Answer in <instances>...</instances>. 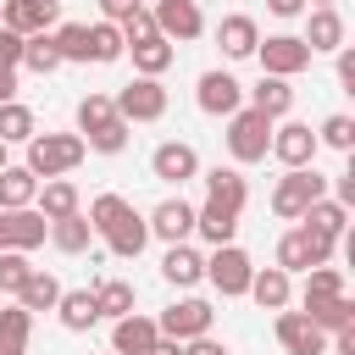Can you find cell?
<instances>
[{"label":"cell","instance_id":"6da1fadb","mask_svg":"<svg viewBox=\"0 0 355 355\" xmlns=\"http://www.w3.org/2000/svg\"><path fill=\"white\" fill-rule=\"evenodd\" d=\"M83 216H89L94 239H105L111 255H122V261H139V255H144V244H150V222H144L122 194H94Z\"/></svg>","mask_w":355,"mask_h":355},{"label":"cell","instance_id":"7a4b0ae2","mask_svg":"<svg viewBox=\"0 0 355 355\" xmlns=\"http://www.w3.org/2000/svg\"><path fill=\"white\" fill-rule=\"evenodd\" d=\"M83 155H89V150H83V139H78V133H33V139H28V161H22V166H28L39 183H50V178L78 172V166H83Z\"/></svg>","mask_w":355,"mask_h":355},{"label":"cell","instance_id":"3957f363","mask_svg":"<svg viewBox=\"0 0 355 355\" xmlns=\"http://www.w3.org/2000/svg\"><path fill=\"white\" fill-rule=\"evenodd\" d=\"M227 155H233V166L244 172V166H255V161H266V144H272V122L255 111V105H239L233 116H227Z\"/></svg>","mask_w":355,"mask_h":355},{"label":"cell","instance_id":"277c9868","mask_svg":"<svg viewBox=\"0 0 355 355\" xmlns=\"http://www.w3.org/2000/svg\"><path fill=\"white\" fill-rule=\"evenodd\" d=\"M322 194H327V178H322L316 166H294V172H283V178L272 183V216L300 222Z\"/></svg>","mask_w":355,"mask_h":355},{"label":"cell","instance_id":"5b68a950","mask_svg":"<svg viewBox=\"0 0 355 355\" xmlns=\"http://www.w3.org/2000/svg\"><path fill=\"white\" fill-rule=\"evenodd\" d=\"M333 244L338 239H327V233H316V227H288L283 239H277V272H311V266H333Z\"/></svg>","mask_w":355,"mask_h":355},{"label":"cell","instance_id":"8992f818","mask_svg":"<svg viewBox=\"0 0 355 355\" xmlns=\"http://www.w3.org/2000/svg\"><path fill=\"white\" fill-rule=\"evenodd\" d=\"M250 277H255V261L239 250V244H216L205 255V283L222 294V300H244L250 294Z\"/></svg>","mask_w":355,"mask_h":355},{"label":"cell","instance_id":"52a82bcc","mask_svg":"<svg viewBox=\"0 0 355 355\" xmlns=\"http://www.w3.org/2000/svg\"><path fill=\"white\" fill-rule=\"evenodd\" d=\"M211 322H216V311H211V300H200V294H183V300H172V305L155 316L161 338H178V344L205 338V333H211Z\"/></svg>","mask_w":355,"mask_h":355},{"label":"cell","instance_id":"ba28073f","mask_svg":"<svg viewBox=\"0 0 355 355\" xmlns=\"http://www.w3.org/2000/svg\"><path fill=\"white\" fill-rule=\"evenodd\" d=\"M111 105H116V116L128 128L133 122H161L166 116V89H161V78H133V83H122L111 94Z\"/></svg>","mask_w":355,"mask_h":355},{"label":"cell","instance_id":"9c48e42d","mask_svg":"<svg viewBox=\"0 0 355 355\" xmlns=\"http://www.w3.org/2000/svg\"><path fill=\"white\" fill-rule=\"evenodd\" d=\"M255 61H261L266 78H288V83H294V78L311 67V50H305L300 33H272V39L255 44Z\"/></svg>","mask_w":355,"mask_h":355},{"label":"cell","instance_id":"30bf717a","mask_svg":"<svg viewBox=\"0 0 355 355\" xmlns=\"http://www.w3.org/2000/svg\"><path fill=\"white\" fill-rule=\"evenodd\" d=\"M316 133H311V122H294V116H283V122H272V144H266V155H277L283 161V172H294V166H316Z\"/></svg>","mask_w":355,"mask_h":355},{"label":"cell","instance_id":"8fae6325","mask_svg":"<svg viewBox=\"0 0 355 355\" xmlns=\"http://www.w3.org/2000/svg\"><path fill=\"white\" fill-rule=\"evenodd\" d=\"M150 17H155V33H161L166 44H189V39L205 33V11H200V0H155Z\"/></svg>","mask_w":355,"mask_h":355},{"label":"cell","instance_id":"7c38bea8","mask_svg":"<svg viewBox=\"0 0 355 355\" xmlns=\"http://www.w3.org/2000/svg\"><path fill=\"white\" fill-rule=\"evenodd\" d=\"M194 105L205 111V116H233L239 105H244V83L233 78V72H222V67H211V72H200V83H194Z\"/></svg>","mask_w":355,"mask_h":355},{"label":"cell","instance_id":"4fadbf2b","mask_svg":"<svg viewBox=\"0 0 355 355\" xmlns=\"http://www.w3.org/2000/svg\"><path fill=\"white\" fill-rule=\"evenodd\" d=\"M61 22V0H6L0 6V28L33 39V33H50Z\"/></svg>","mask_w":355,"mask_h":355},{"label":"cell","instance_id":"5bb4252c","mask_svg":"<svg viewBox=\"0 0 355 355\" xmlns=\"http://www.w3.org/2000/svg\"><path fill=\"white\" fill-rule=\"evenodd\" d=\"M150 172L161 178V183H189V178H200V150L189 144V139H166V144H155L150 150Z\"/></svg>","mask_w":355,"mask_h":355},{"label":"cell","instance_id":"9a60e30c","mask_svg":"<svg viewBox=\"0 0 355 355\" xmlns=\"http://www.w3.org/2000/svg\"><path fill=\"white\" fill-rule=\"evenodd\" d=\"M144 222H150V239H161V244H189L194 239V205L183 194H166Z\"/></svg>","mask_w":355,"mask_h":355},{"label":"cell","instance_id":"2e32d148","mask_svg":"<svg viewBox=\"0 0 355 355\" xmlns=\"http://www.w3.org/2000/svg\"><path fill=\"white\" fill-rule=\"evenodd\" d=\"M277 344H283V355H327V333L305 316V311H277Z\"/></svg>","mask_w":355,"mask_h":355},{"label":"cell","instance_id":"e0dca14e","mask_svg":"<svg viewBox=\"0 0 355 355\" xmlns=\"http://www.w3.org/2000/svg\"><path fill=\"white\" fill-rule=\"evenodd\" d=\"M44 239H50V222H44L33 205H22V211H0V250H22V255H33Z\"/></svg>","mask_w":355,"mask_h":355},{"label":"cell","instance_id":"ac0fdd59","mask_svg":"<svg viewBox=\"0 0 355 355\" xmlns=\"http://www.w3.org/2000/svg\"><path fill=\"white\" fill-rule=\"evenodd\" d=\"M155 338H161V327L144 311H128L122 322H111V355H150Z\"/></svg>","mask_w":355,"mask_h":355},{"label":"cell","instance_id":"d6986e66","mask_svg":"<svg viewBox=\"0 0 355 355\" xmlns=\"http://www.w3.org/2000/svg\"><path fill=\"white\" fill-rule=\"evenodd\" d=\"M305 50L311 55H333L344 39H349V28H344V17H338V6H311V22H305Z\"/></svg>","mask_w":355,"mask_h":355},{"label":"cell","instance_id":"ffe728a7","mask_svg":"<svg viewBox=\"0 0 355 355\" xmlns=\"http://www.w3.org/2000/svg\"><path fill=\"white\" fill-rule=\"evenodd\" d=\"M216 44H222V55H227V61H250V55H255V44H261L255 17H250V11H227V17L216 22Z\"/></svg>","mask_w":355,"mask_h":355},{"label":"cell","instance_id":"44dd1931","mask_svg":"<svg viewBox=\"0 0 355 355\" xmlns=\"http://www.w3.org/2000/svg\"><path fill=\"white\" fill-rule=\"evenodd\" d=\"M239 216H244V211H233V205H222V200H211V194H205V205H194V233H200L211 250H216V244H233Z\"/></svg>","mask_w":355,"mask_h":355},{"label":"cell","instance_id":"7402d4cb","mask_svg":"<svg viewBox=\"0 0 355 355\" xmlns=\"http://www.w3.org/2000/svg\"><path fill=\"white\" fill-rule=\"evenodd\" d=\"M244 105H255L266 122H283V116L294 111V83H288V78H266V72H261V83H255V89H244Z\"/></svg>","mask_w":355,"mask_h":355},{"label":"cell","instance_id":"603a6c76","mask_svg":"<svg viewBox=\"0 0 355 355\" xmlns=\"http://www.w3.org/2000/svg\"><path fill=\"white\" fill-rule=\"evenodd\" d=\"M33 211H39L44 222H61V216L83 211V200H78V183H72V178H50V183H39V194H33Z\"/></svg>","mask_w":355,"mask_h":355},{"label":"cell","instance_id":"cb8c5ba5","mask_svg":"<svg viewBox=\"0 0 355 355\" xmlns=\"http://www.w3.org/2000/svg\"><path fill=\"white\" fill-rule=\"evenodd\" d=\"M161 277H166L172 288H194V283L205 277V255H200L194 244H166V255H161Z\"/></svg>","mask_w":355,"mask_h":355},{"label":"cell","instance_id":"d4e9b609","mask_svg":"<svg viewBox=\"0 0 355 355\" xmlns=\"http://www.w3.org/2000/svg\"><path fill=\"white\" fill-rule=\"evenodd\" d=\"M250 300H255L261 311H288V300H294V277L277 272V266H255V277H250Z\"/></svg>","mask_w":355,"mask_h":355},{"label":"cell","instance_id":"484cf974","mask_svg":"<svg viewBox=\"0 0 355 355\" xmlns=\"http://www.w3.org/2000/svg\"><path fill=\"white\" fill-rule=\"evenodd\" d=\"M55 316H61V327H67V333H89V327H100L94 288H61V300H55Z\"/></svg>","mask_w":355,"mask_h":355},{"label":"cell","instance_id":"4316f807","mask_svg":"<svg viewBox=\"0 0 355 355\" xmlns=\"http://www.w3.org/2000/svg\"><path fill=\"white\" fill-rule=\"evenodd\" d=\"M200 178H205V194H211V200H222V205H233V211L250 205V178H244L239 166H211V172H200Z\"/></svg>","mask_w":355,"mask_h":355},{"label":"cell","instance_id":"83f0119b","mask_svg":"<svg viewBox=\"0 0 355 355\" xmlns=\"http://www.w3.org/2000/svg\"><path fill=\"white\" fill-rule=\"evenodd\" d=\"M128 55H133V72H139V78H161V72L178 61V44H166V39L155 33V39H144V44H128Z\"/></svg>","mask_w":355,"mask_h":355},{"label":"cell","instance_id":"f1b7e54d","mask_svg":"<svg viewBox=\"0 0 355 355\" xmlns=\"http://www.w3.org/2000/svg\"><path fill=\"white\" fill-rule=\"evenodd\" d=\"M50 244H55L61 255H83V250L94 244V227H89V216H83V211H72V216L50 222Z\"/></svg>","mask_w":355,"mask_h":355},{"label":"cell","instance_id":"f546056e","mask_svg":"<svg viewBox=\"0 0 355 355\" xmlns=\"http://www.w3.org/2000/svg\"><path fill=\"white\" fill-rule=\"evenodd\" d=\"M33 194H39V178L28 166H0V211H22L33 205Z\"/></svg>","mask_w":355,"mask_h":355},{"label":"cell","instance_id":"4dcf8cb0","mask_svg":"<svg viewBox=\"0 0 355 355\" xmlns=\"http://www.w3.org/2000/svg\"><path fill=\"white\" fill-rule=\"evenodd\" d=\"M55 300H61V283L44 272V266H33V277L22 283V294H17V305L28 311V316H39V311H55Z\"/></svg>","mask_w":355,"mask_h":355},{"label":"cell","instance_id":"1f68e13d","mask_svg":"<svg viewBox=\"0 0 355 355\" xmlns=\"http://www.w3.org/2000/svg\"><path fill=\"white\" fill-rule=\"evenodd\" d=\"M94 305H100V322H122V316L133 311V283H128V277L94 283Z\"/></svg>","mask_w":355,"mask_h":355},{"label":"cell","instance_id":"d6a6232c","mask_svg":"<svg viewBox=\"0 0 355 355\" xmlns=\"http://www.w3.org/2000/svg\"><path fill=\"white\" fill-rule=\"evenodd\" d=\"M305 316L322 327V333H338V327H355V300L349 294H333V300H311Z\"/></svg>","mask_w":355,"mask_h":355},{"label":"cell","instance_id":"836d02e7","mask_svg":"<svg viewBox=\"0 0 355 355\" xmlns=\"http://www.w3.org/2000/svg\"><path fill=\"white\" fill-rule=\"evenodd\" d=\"M28 338H33V316L22 305H6L0 311V355H28Z\"/></svg>","mask_w":355,"mask_h":355},{"label":"cell","instance_id":"e575fe53","mask_svg":"<svg viewBox=\"0 0 355 355\" xmlns=\"http://www.w3.org/2000/svg\"><path fill=\"white\" fill-rule=\"evenodd\" d=\"M111 122H116V105H111V94L89 89V94L78 100V139H89V133H100V128H111Z\"/></svg>","mask_w":355,"mask_h":355},{"label":"cell","instance_id":"d590c367","mask_svg":"<svg viewBox=\"0 0 355 355\" xmlns=\"http://www.w3.org/2000/svg\"><path fill=\"white\" fill-rule=\"evenodd\" d=\"M50 39H55L61 67H67V61H83V67H89V22H55Z\"/></svg>","mask_w":355,"mask_h":355},{"label":"cell","instance_id":"8d00e7d4","mask_svg":"<svg viewBox=\"0 0 355 355\" xmlns=\"http://www.w3.org/2000/svg\"><path fill=\"white\" fill-rule=\"evenodd\" d=\"M122 55H128L122 28H116V22H89V61L111 67V61H122Z\"/></svg>","mask_w":355,"mask_h":355},{"label":"cell","instance_id":"74e56055","mask_svg":"<svg viewBox=\"0 0 355 355\" xmlns=\"http://www.w3.org/2000/svg\"><path fill=\"white\" fill-rule=\"evenodd\" d=\"M300 222H305V227H316V233H327V239H344V233H349V211H344L338 200H327V194H322Z\"/></svg>","mask_w":355,"mask_h":355},{"label":"cell","instance_id":"f35d334b","mask_svg":"<svg viewBox=\"0 0 355 355\" xmlns=\"http://www.w3.org/2000/svg\"><path fill=\"white\" fill-rule=\"evenodd\" d=\"M39 133V122H33V111L22 105V100H11V105H0V144L11 150V144H28Z\"/></svg>","mask_w":355,"mask_h":355},{"label":"cell","instance_id":"ab89813d","mask_svg":"<svg viewBox=\"0 0 355 355\" xmlns=\"http://www.w3.org/2000/svg\"><path fill=\"white\" fill-rule=\"evenodd\" d=\"M22 67H28V72H39V78H50V72H61V55H55V39H50V33H33V39H22Z\"/></svg>","mask_w":355,"mask_h":355},{"label":"cell","instance_id":"60d3db41","mask_svg":"<svg viewBox=\"0 0 355 355\" xmlns=\"http://www.w3.org/2000/svg\"><path fill=\"white\" fill-rule=\"evenodd\" d=\"M333 294H344V272H338V266H311V272H305V288H300V305L333 300Z\"/></svg>","mask_w":355,"mask_h":355},{"label":"cell","instance_id":"b9f144b4","mask_svg":"<svg viewBox=\"0 0 355 355\" xmlns=\"http://www.w3.org/2000/svg\"><path fill=\"white\" fill-rule=\"evenodd\" d=\"M316 144H327V150H338V155H349L355 150V116H344V111H333L322 128H316Z\"/></svg>","mask_w":355,"mask_h":355},{"label":"cell","instance_id":"7bdbcfd3","mask_svg":"<svg viewBox=\"0 0 355 355\" xmlns=\"http://www.w3.org/2000/svg\"><path fill=\"white\" fill-rule=\"evenodd\" d=\"M33 277V261L22 255V250H0V294H22V283Z\"/></svg>","mask_w":355,"mask_h":355},{"label":"cell","instance_id":"ee69618b","mask_svg":"<svg viewBox=\"0 0 355 355\" xmlns=\"http://www.w3.org/2000/svg\"><path fill=\"white\" fill-rule=\"evenodd\" d=\"M144 39H155V17H150V6H139V11L122 22V44H144Z\"/></svg>","mask_w":355,"mask_h":355},{"label":"cell","instance_id":"f6af8a7d","mask_svg":"<svg viewBox=\"0 0 355 355\" xmlns=\"http://www.w3.org/2000/svg\"><path fill=\"white\" fill-rule=\"evenodd\" d=\"M0 67L22 72V33H11V28H0Z\"/></svg>","mask_w":355,"mask_h":355},{"label":"cell","instance_id":"bcb514c9","mask_svg":"<svg viewBox=\"0 0 355 355\" xmlns=\"http://www.w3.org/2000/svg\"><path fill=\"white\" fill-rule=\"evenodd\" d=\"M94 6H100V22H116V28H122V22H128L144 0H94Z\"/></svg>","mask_w":355,"mask_h":355},{"label":"cell","instance_id":"7dc6e473","mask_svg":"<svg viewBox=\"0 0 355 355\" xmlns=\"http://www.w3.org/2000/svg\"><path fill=\"white\" fill-rule=\"evenodd\" d=\"M327 200H338V205H344V211H349V205H355V166H344V172H338V178H333V194H327Z\"/></svg>","mask_w":355,"mask_h":355},{"label":"cell","instance_id":"c3c4849f","mask_svg":"<svg viewBox=\"0 0 355 355\" xmlns=\"http://www.w3.org/2000/svg\"><path fill=\"white\" fill-rule=\"evenodd\" d=\"M333 55H338V83H344V89L355 94V44H338Z\"/></svg>","mask_w":355,"mask_h":355},{"label":"cell","instance_id":"681fc988","mask_svg":"<svg viewBox=\"0 0 355 355\" xmlns=\"http://www.w3.org/2000/svg\"><path fill=\"white\" fill-rule=\"evenodd\" d=\"M266 11L288 22V17H305V11H311V0H266Z\"/></svg>","mask_w":355,"mask_h":355},{"label":"cell","instance_id":"f907efd6","mask_svg":"<svg viewBox=\"0 0 355 355\" xmlns=\"http://www.w3.org/2000/svg\"><path fill=\"white\" fill-rule=\"evenodd\" d=\"M183 355H227V344L205 333V338H189V344H183Z\"/></svg>","mask_w":355,"mask_h":355},{"label":"cell","instance_id":"816d5d0a","mask_svg":"<svg viewBox=\"0 0 355 355\" xmlns=\"http://www.w3.org/2000/svg\"><path fill=\"white\" fill-rule=\"evenodd\" d=\"M11 100H17V72L0 67V105H11Z\"/></svg>","mask_w":355,"mask_h":355},{"label":"cell","instance_id":"f5cc1de1","mask_svg":"<svg viewBox=\"0 0 355 355\" xmlns=\"http://www.w3.org/2000/svg\"><path fill=\"white\" fill-rule=\"evenodd\" d=\"M150 355H183V344H178V338H155V349H150Z\"/></svg>","mask_w":355,"mask_h":355},{"label":"cell","instance_id":"db71d44e","mask_svg":"<svg viewBox=\"0 0 355 355\" xmlns=\"http://www.w3.org/2000/svg\"><path fill=\"white\" fill-rule=\"evenodd\" d=\"M311 6H338V0H311Z\"/></svg>","mask_w":355,"mask_h":355},{"label":"cell","instance_id":"11a10c76","mask_svg":"<svg viewBox=\"0 0 355 355\" xmlns=\"http://www.w3.org/2000/svg\"><path fill=\"white\" fill-rule=\"evenodd\" d=\"M0 166H11V161H6V144H0Z\"/></svg>","mask_w":355,"mask_h":355},{"label":"cell","instance_id":"9f6ffc18","mask_svg":"<svg viewBox=\"0 0 355 355\" xmlns=\"http://www.w3.org/2000/svg\"><path fill=\"white\" fill-rule=\"evenodd\" d=\"M0 6H6V0H0Z\"/></svg>","mask_w":355,"mask_h":355}]
</instances>
